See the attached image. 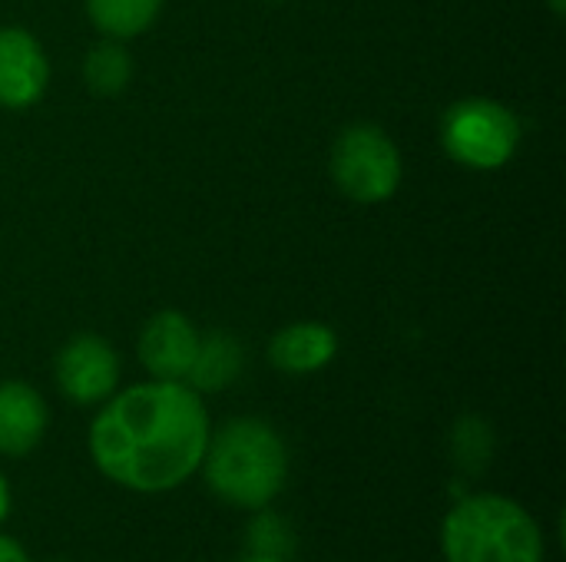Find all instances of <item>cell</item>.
Returning <instances> with one entry per match:
<instances>
[{
	"instance_id": "1",
	"label": "cell",
	"mask_w": 566,
	"mask_h": 562,
	"mask_svg": "<svg viewBox=\"0 0 566 562\" xmlns=\"http://www.w3.org/2000/svg\"><path fill=\"white\" fill-rule=\"evenodd\" d=\"M209 411L186 381H146L109 394L90 424L96 470L129 494H169L202 464Z\"/></svg>"
},
{
	"instance_id": "2",
	"label": "cell",
	"mask_w": 566,
	"mask_h": 562,
	"mask_svg": "<svg viewBox=\"0 0 566 562\" xmlns=\"http://www.w3.org/2000/svg\"><path fill=\"white\" fill-rule=\"evenodd\" d=\"M199 470L216 500L255 513L272 507L285 490L289 447L272 424L259 417H235L219 431H209Z\"/></svg>"
},
{
	"instance_id": "3",
	"label": "cell",
	"mask_w": 566,
	"mask_h": 562,
	"mask_svg": "<svg viewBox=\"0 0 566 562\" xmlns=\"http://www.w3.org/2000/svg\"><path fill=\"white\" fill-rule=\"evenodd\" d=\"M444 562H547L541 520L504 494H468L441 520Z\"/></svg>"
},
{
	"instance_id": "4",
	"label": "cell",
	"mask_w": 566,
	"mask_h": 562,
	"mask_svg": "<svg viewBox=\"0 0 566 562\" xmlns=\"http://www.w3.org/2000/svg\"><path fill=\"white\" fill-rule=\"evenodd\" d=\"M328 169L342 195L361 205L385 202L401 185V152L375 123L345 126L332 142Z\"/></svg>"
},
{
	"instance_id": "5",
	"label": "cell",
	"mask_w": 566,
	"mask_h": 562,
	"mask_svg": "<svg viewBox=\"0 0 566 562\" xmlns=\"http://www.w3.org/2000/svg\"><path fill=\"white\" fill-rule=\"evenodd\" d=\"M441 142L448 156L468 169H501L517 152L521 123L504 103L471 96L444 113Z\"/></svg>"
},
{
	"instance_id": "6",
	"label": "cell",
	"mask_w": 566,
	"mask_h": 562,
	"mask_svg": "<svg viewBox=\"0 0 566 562\" xmlns=\"http://www.w3.org/2000/svg\"><path fill=\"white\" fill-rule=\"evenodd\" d=\"M53 374H56V388L73 404L80 407L103 404L109 394H116L119 354L99 335H76L60 348Z\"/></svg>"
},
{
	"instance_id": "7",
	"label": "cell",
	"mask_w": 566,
	"mask_h": 562,
	"mask_svg": "<svg viewBox=\"0 0 566 562\" xmlns=\"http://www.w3.org/2000/svg\"><path fill=\"white\" fill-rule=\"evenodd\" d=\"M50 83L43 46L23 26H0V106L27 109Z\"/></svg>"
},
{
	"instance_id": "8",
	"label": "cell",
	"mask_w": 566,
	"mask_h": 562,
	"mask_svg": "<svg viewBox=\"0 0 566 562\" xmlns=\"http://www.w3.org/2000/svg\"><path fill=\"white\" fill-rule=\"evenodd\" d=\"M199 348V331L182 311H156L139 335V361L156 381H186Z\"/></svg>"
},
{
	"instance_id": "9",
	"label": "cell",
	"mask_w": 566,
	"mask_h": 562,
	"mask_svg": "<svg viewBox=\"0 0 566 562\" xmlns=\"http://www.w3.org/2000/svg\"><path fill=\"white\" fill-rule=\"evenodd\" d=\"M50 424L46 401L27 381L0 384V454L27 457L40 447Z\"/></svg>"
},
{
	"instance_id": "10",
	"label": "cell",
	"mask_w": 566,
	"mask_h": 562,
	"mask_svg": "<svg viewBox=\"0 0 566 562\" xmlns=\"http://www.w3.org/2000/svg\"><path fill=\"white\" fill-rule=\"evenodd\" d=\"M338 354V335L318 321H295L285 325L269 341V361L282 374H315L328 368Z\"/></svg>"
},
{
	"instance_id": "11",
	"label": "cell",
	"mask_w": 566,
	"mask_h": 562,
	"mask_svg": "<svg viewBox=\"0 0 566 562\" xmlns=\"http://www.w3.org/2000/svg\"><path fill=\"white\" fill-rule=\"evenodd\" d=\"M245 364V351L242 341L229 331H212V335H199V348L192 358V368L186 374V384L196 394H216L226 391L229 384L239 381Z\"/></svg>"
},
{
	"instance_id": "12",
	"label": "cell",
	"mask_w": 566,
	"mask_h": 562,
	"mask_svg": "<svg viewBox=\"0 0 566 562\" xmlns=\"http://www.w3.org/2000/svg\"><path fill=\"white\" fill-rule=\"evenodd\" d=\"M163 0H86L93 26L106 40H129L153 26Z\"/></svg>"
},
{
	"instance_id": "13",
	"label": "cell",
	"mask_w": 566,
	"mask_h": 562,
	"mask_svg": "<svg viewBox=\"0 0 566 562\" xmlns=\"http://www.w3.org/2000/svg\"><path fill=\"white\" fill-rule=\"evenodd\" d=\"M83 79L93 93H103V96L123 93L126 83L133 79V60H129V50L123 46V40L96 43L83 60Z\"/></svg>"
},
{
	"instance_id": "14",
	"label": "cell",
	"mask_w": 566,
	"mask_h": 562,
	"mask_svg": "<svg viewBox=\"0 0 566 562\" xmlns=\"http://www.w3.org/2000/svg\"><path fill=\"white\" fill-rule=\"evenodd\" d=\"M451 457L461 470L478 474L494 457V434L481 417H461L451 434Z\"/></svg>"
},
{
	"instance_id": "15",
	"label": "cell",
	"mask_w": 566,
	"mask_h": 562,
	"mask_svg": "<svg viewBox=\"0 0 566 562\" xmlns=\"http://www.w3.org/2000/svg\"><path fill=\"white\" fill-rule=\"evenodd\" d=\"M255 513H259V517L249 523V533H245L252 553L285 560L289 550H292V530H289V523H285L282 517L269 513V507H265V510H255Z\"/></svg>"
},
{
	"instance_id": "16",
	"label": "cell",
	"mask_w": 566,
	"mask_h": 562,
	"mask_svg": "<svg viewBox=\"0 0 566 562\" xmlns=\"http://www.w3.org/2000/svg\"><path fill=\"white\" fill-rule=\"evenodd\" d=\"M0 562H30V553L7 533H0Z\"/></svg>"
},
{
	"instance_id": "17",
	"label": "cell",
	"mask_w": 566,
	"mask_h": 562,
	"mask_svg": "<svg viewBox=\"0 0 566 562\" xmlns=\"http://www.w3.org/2000/svg\"><path fill=\"white\" fill-rule=\"evenodd\" d=\"M10 517V484H7V477L0 474V523Z\"/></svg>"
},
{
	"instance_id": "18",
	"label": "cell",
	"mask_w": 566,
	"mask_h": 562,
	"mask_svg": "<svg viewBox=\"0 0 566 562\" xmlns=\"http://www.w3.org/2000/svg\"><path fill=\"white\" fill-rule=\"evenodd\" d=\"M242 562H289V560H279V556H262V553H252V556H245Z\"/></svg>"
},
{
	"instance_id": "19",
	"label": "cell",
	"mask_w": 566,
	"mask_h": 562,
	"mask_svg": "<svg viewBox=\"0 0 566 562\" xmlns=\"http://www.w3.org/2000/svg\"><path fill=\"white\" fill-rule=\"evenodd\" d=\"M551 10H554L557 17H564V13H566V0H551Z\"/></svg>"
},
{
	"instance_id": "20",
	"label": "cell",
	"mask_w": 566,
	"mask_h": 562,
	"mask_svg": "<svg viewBox=\"0 0 566 562\" xmlns=\"http://www.w3.org/2000/svg\"><path fill=\"white\" fill-rule=\"evenodd\" d=\"M50 562H70V560H50Z\"/></svg>"
},
{
	"instance_id": "21",
	"label": "cell",
	"mask_w": 566,
	"mask_h": 562,
	"mask_svg": "<svg viewBox=\"0 0 566 562\" xmlns=\"http://www.w3.org/2000/svg\"><path fill=\"white\" fill-rule=\"evenodd\" d=\"M275 3H279V0H275Z\"/></svg>"
}]
</instances>
